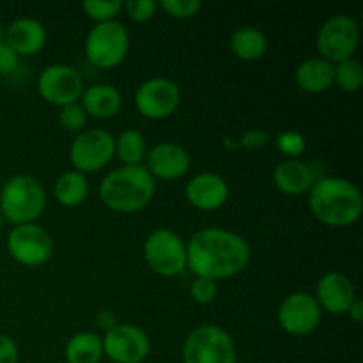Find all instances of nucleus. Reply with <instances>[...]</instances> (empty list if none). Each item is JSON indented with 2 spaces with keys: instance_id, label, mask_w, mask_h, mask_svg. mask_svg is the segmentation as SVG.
I'll return each instance as SVG.
<instances>
[{
  "instance_id": "nucleus-1",
  "label": "nucleus",
  "mask_w": 363,
  "mask_h": 363,
  "mask_svg": "<svg viewBox=\"0 0 363 363\" xmlns=\"http://www.w3.org/2000/svg\"><path fill=\"white\" fill-rule=\"evenodd\" d=\"M252 250L248 241L223 227L199 229L186 241V269L209 280H229L248 268Z\"/></svg>"
},
{
  "instance_id": "nucleus-2",
  "label": "nucleus",
  "mask_w": 363,
  "mask_h": 363,
  "mask_svg": "<svg viewBox=\"0 0 363 363\" xmlns=\"http://www.w3.org/2000/svg\"><path fill=\"white\" fill-rule=\"evenodd\" d=\"M308 209L323 225L337 229L350 227L362 216V191L344 177H318L308 191Z\"/></svg>"
},
{
  "instance_id": "nucleus-3",
  "label": "nucleus",
  "mask_w": 363,
  "mask_h": 363,
  "mask_svg": "<svg viewBox=\"0 0 363 363\" xmlns=\"http://www.w3.org/2000/svg\"><path fill=\"white\" fill-rule=\"evenodd\" d=\"M99 201L113 213L133 215L152 202L156 179L144 165H123L106 174L99 183Z\"/></svg>"
},
{
  "instance_id": "nucleus-4",
  "label": "nucleus",
  "mask_w": 363,
  "mask_h": 363,
  "mask_svg": "<svg viewBox=\"0 0 363 363\" xmlns=\"http://www.w3.org/2000/svg\"><path fill=\"white\" fill-rule=\"evenodd\" d=\"M46 190L43 183L27 174H16L0 186V213L11 225L35 223L45 213Z\"/></svg>"
},
{
  "instance_id": "nucleus-5",
  "label": "nucleus",
  "mask_w": 363,
  "mask_h": 363,
  "mask_svg": "<svg viewBox=\"0 0 363 363\" xmlns=\"http://www.w3.org/2000/svg\"><path fill=\"white\" fill-rule=\"evenodd\" d=\"M130 43V32L123 21L113 20L96 23L85 38V59L98 69H113L128 57Z\"/></svg>"
},
{
  "instance_id": "nucleus-6",
  "label": "nucleus",
  "mask_w": 363,
  "mask_h": 363,
  "mask_svg": "<svg viewBox=\"0 0 363 363\" xmlns=\"http://www.w3.org/2000/svg\"><path fill=\"white\" fill-rule=\"evenodd\" d=\"M183 363H238L236 342L222 326L201 325L184 339Z\"/></svg>"
},
{
  "instance_id": "nucleus-7",
  "label": "nucleus",
  "mask_w": 363,
  "mask_h": 363,
  "mask_svg": "<svg viewBox=\"0 0 363 363\" xmlns=\"http://www.w3.org/2000/svg\"><path fill=\"white\" fill-rule=\"evenodd\" d=\"M360 46V25L350 14H333L326 18L315 35L319 57L333 66L347 59H354Z\"/></svg>"
},
{
  "instance_id": "nucleus-8",
  "label": "nucleus",
  "mask_w": 363,
  "mask_h": 363,
  "mask_svg": "<svg viewBox=\"0 0 363 363\" xmlns=\"http://www.w3.org/2000/svg\"><path fill=\"white\" fill-rule=\"evenodd\" d=\"M144 259L147 268L158 277H179L186 269V241L172 229L152 230L144 241Z\"/></svg>"
},
{
  "instance_id": "nucleus-9",
  "label": "nucleus",
  "mask_w": 363,
  "mask_h": 363,
  "mask_svg": "<svg viewBox=\"0 0 363 363\" xmlns=\"http://www.w3.org/2000/svg\"><path fill=\"white\" fill-rule=\"evenodd\" d=\"M113 158V135L103 128H85L82 133L74 135L69 145V162L73 170L84 176L101 172Z\"/></svg>"
},
{
  "instance_id": "nucleus-10",
  "label": "nucleus",
  "mask_w": 363,
  "mask_h": 363,
  "mask_svg": "<svg viewBox=\"0 0 363 363\" xmlns=\"http://www.w3.org/2000/svg\"><path fill=\"white\" fill-rule=\"evenodd\" d=\"M7 252L23 268H39L52 259L53 238L39 223L14 225L7 234Z\"/></svg>"
},
{
  "instance_id": "nucleus-11",
  "label": "nucleus",
  "mask_w": 363,
  "mask_h": 363,
  "mask_svg": "<svg viewBox=\"0 0 363 363\" xmlns=\"http://www.w3.org/2000/svg\"><path fill=\"white\" fill-rule=\"evenodd\" d=\"M133 99L137 112L145 119H169L181 105V89L172 78L152 77L138 85Z\"/></svg>"
},
{
  "instance_id": "nucleus-12",
  "label": "nucleus",
  "mask_w": 363,
  "mask_h": 363,
  "mask_svg": "<svg viewBox=\"0 0 363 363\" xmlns=\"http://www.w3.org/2000/svg\"><path fill=\"white\" fill-rule=\"evenodd\" d=\"M277 321L287 335L307 337L321 325L323 311L314 294L296 291L282 298L277 308Z\"/></svg>"
},
{
  "instance_id": "nucleus-13",
  "label": "nucleus",
  "mask_w": 363,
  "mask_h": 363,
  "mask_svg": "<svg viewBox=\"0 0 363 363\" xmlns=\"http://www.w3.org/2000/svg\"><path fill=\"white\" fill-rule=\"evenodd\" d=\"M85 91L80 71L67 64L46 66L38 77V92L48 105L62 108L80 101Z\"/></svg>"
},
{
  "instance_id": "nucleus-14",
  "label": "nucleus",
  "mask_w": 363,
  "mask_h": 363,
  "mask_svg": "<svg viewBox=\"0 0 363 363\" xmlns=\"http://www.w3.org/2000/svg\"><path fill=\"white\" fill-rule=\"evenodd\" d=\"M103 351L112 363H142L151 353L149 335L137 325L119 323L103 333Z\"/></svg>"
},
{
  "instance_id": "nucleus-15",
  "label": "nucleus",
  "mask_w": 363,
  "mask_h": 363,
  "mask_svg": "<svg viewBox=\"0 0 363 363\" xmlns=\"http://www.w3.org/2000/svg\"><path fill=\"white\" fill-rule=\"evenodd\" d=\"M144 167L155 179L177 181L191 169V156L176 142H160L149 147Z\"/></svg>"
},
{
  "instance_id": "nucleus-16",
  "label": "nucleus",
  "mask_w": 363,
  "mask_h": 363,
  "mask_svg": "<svg viewBox=\"0 0 363 363\" xmlns=\"http://www.w3.org/2000/svg\"><path fill=\"white\" fill-rule=\"evenodd\" d=\"M230 195L225 177L216 172H199L184 186V197L199 211H218L227 204Z\"/></svg>"
},
{
  "instance_id": "nucleus-17",
  "label": "nucleus",
  "mask_w": 363,
  "mask_h": 363,
  "mask_svg": "<svg viewBox=\"0 0 363 363\" xmlns=\"http://www.w3.org/2000/svg\"><path fill=\"white\" fill-rule=\"evenodd\" d=\"M314 298L323 312H328L332 315H344L347 314L358 296L350 277L340 272H328L318 280Z\"/></svg>"
},
{
  "instance_id": "nucleus-18",
  "label": "nucleus",
  "mask_w": 363,
  "mask_h": 363,
  "mask_svg": "<svg viewBox=\"0 0 363 363\" xmlns=\"http://www.w3.org/2000/svg\"><path fill=\"white\" fill-rule=\"evenodd\" d=\"M48 32L46 27L35 18H18L6 27L4 43L16 53L18 57L38 55L46 45Z\"/></svg>"
},
{
  "instance_id": "nucleus-19",
  "label": "nucleus",
  "mask_w": 363,
  "mask_h": 363,
  "mask_svg": "<svg viewBox=\"0 0 363 363\" xmlns=\"http://www.w3.org/2000/svg\"><path fill=\"white\" fill-rule=\"evenodd\" d=\"M273 184L279 191L289 197H300L311 191L312 184L315 183V172L308 163L301 160H284L275 165L272 174Z\"/></svg>"
},
{
  "instance_id": "nucleus-20",
  "label": "nucleus",
  "mask_w": 363,
  "mask_h": 363,
  "mask_svg": "<svg viewBox=\"0 0 363 363\" xmlns=\"http://www.w3.org/2000/svg\"><path fill=\"white\" fill-rule=\"evenodd\" d=\"M78 103L87 113V117L112 119L123 108V96L116 85L94 84L85 89Z\"/></svg>"
},
{
  "instance_id": "nucleus-21",
  "label": "nucleus",
  "mask_w": 363,
  "mask_h": 363,
  "mask_svg": "<svg viewBox=\"0 0 363 363\" xmlns=\"http://www.w3.org/2000/svg\"><path fill=\"white\" fill-rule=\"evenodd\" d=\"M335 66L321 57H311L298 64L294 71V82L298 89L307 94H321L333 87Z\"/></svg>"
},
{
  "instance_id": "nucleus-22",
  "label": "nucleus",
  "mask_w": 363,
  "mask_h": 363,
  "mask_svg": "<svg viewBox=\"0 0 363 363\" xmlns=\"http://www.w3.org/2000/svg\"><path fill=\"white\" fill-rule=\"evenodd\" d=\"M230 52L243 62H255L268 52V38L264 32L252 25H243L230 34Z\"/></svg>"
},
{
  "instance_id": "nucleus-23",
  "label": "nucleus",
  "mask_w": 363,
  "mask_h": 363,
  "mask_svg": "<svg viewBox=\"0 0 363 363\" xmlns=\"http://www.w3.org/2000/svg\"><path fill=\"white\" fill-rule=\"evenodd\" d=\"M89 181L77 170H66L53 183V197L62 208H78L89 197Z\"/></svg>"
},
{
  "instance_id": "nucleus-24",
  "label": "nucleus",
  "mask_w": 363,
  "mask_h": 363,
  "mask_svg": "<svg viewBox=\"0 0 363 363\" xmlns=\"http://www.w3.org/2000/svg\"><path fill=\"white\" fill-rule=\"evenodd\" d=\"M66 363H99L105 357L101 335L94 332H78L64 346Z\"/></svg>"
},
{
  "instance_id": "nucleus-25",
  "label": "nucleus",
  "mask_w": 363,
  "mask_h": 363,
  "mask_svg": "<svg viewBox=\"0 0 363 363\" xmlns=\"http://www.w3.org/2000/svg\"><path fill=\"white\" fill-rule=\"evenodd\" d=\"M147 151V140L138 130L128 128L113 137V155L123 165H144Z\"/></svg>"
},
{
  "instance_id": "nucleus-26",
  "label": "nucleus",
  "mask_w": 363,
  "mask_h": 363,
  "mask_svg": "<svg viewBox=\"0 0 363 363\" xmlns=\"http://www.w3.org/2000/svg\"><path fill=\"white\" fill-rule=\"evenodd\" d=\"M363 84V67L360 60L347 59L344 62L335 64V71H333V85L344 92H358Z\"/></svg>"
},
{
  "instance_id": "nucleus-27",
  "label": "nucleus",
  "mask_w": 363,
  "mask_h": 363,
  "mask_svg": "<svg viewBox=\"0 0 363 363\" xmlns=\"http://www.w3.org/2000/svg\"><path fill=\"white\" fill-rule=\"evenodd\" d=\"M82 9L89 20L106 23L117 20V16L123 13V0H85Z\"/></svg>"
},
{
  "instance_id": "nucleus-28",
  "label": "nucleus",
  "mask_w": 363,
  "mask_h": 363,
  "mask_svg": "<svg viewBox=\"0 0 363 363\" xmlns=\"http://www.w3.org/2000/svg\"><path fill=\"white\" fill-rule=\"evenodd\" d=\"M275 145L284 156H287V160H300V156L307 151V140L294 130L280 131L275 138Z\"/></svg>"
},
{
  "instance_id": "nucleus-29",
  "label": "nucleus",
  "mask_w": 363,
  "mask_h": 363,
  "mask_svg": "<svg viewBox=\"0 0 363 363\" xmlns=\"http://www.w3.org/2000/svg\"><path fill=\"white\" fill-rule=\"evenodd\" d=\"M158 9L165 11L174 20H190L202 9L201 0H160Z\"/></svg>"
},
{
  "instance_id": "nucleus-30",
  "label": "nucleus",
  "mask_w": 363,
  "mask_h": 363,
  "mask_svg": "<svg viewBox=\"0 0 363 363\" xmlns=\"http://www.w3.org/2000/svg\"><path fill=\"white\" fill-rule=\"evenodd\" d=\"M87 113L84 112L80 103H73V105L59 108V124L67 133H82L85 130V126H87Z\"/></svg>"
},
{
  "instance_id": "nucleus-31",
  "label": "nucleus",
  "mask_w": 363,
  "mask_h": 363,
  "mask_svg": "<svg viewBox=\"0 0 363 363\" xmlns=\"http://www.w3.org/2000/svg\"><path fill=\"white\" fill-rule=\"evenodd\" d=\"M123 11L135 23H145L156 16L158 2L155 0H126L123 2Z\"/></svg>"
},
{
  "instance_id": "nucleus-32",
  "label": "nucleus",
  "mask_w": 363,
  "mask_h": 363,
  "mask_svg": "<svg viewBox=\"0 0 363 363\" xmlns=\"http://www.w3.org/2000/svg\"><path fill=\"white\" fill-rule=\"evenodd\" d=\"M190 296L197 305H211L218 296V284L215 280L195 277L190 286Z\"/></svg>"
},
{
  "instance_id": "nucleus-33",
  "label": "nucleus",
  "mask_w": 363,
  "mask_h": 363,
  "mask_svg": "<svg viewBox=\"0 0 363 363\" xmlns=\"http://www.w3.org/2000/svg\"><path fill=\"white\" fill-rule=\"evenodd\" d=\"M240 142V149H247V151H255V149L264 147L269 142L268 131L261 130V128H252L241 133V137L238 138Z\"/></svg>"
},
{
  "instance_id": "nucleus-34",
  "label": "nucleus",
  "mask_w": 363,
  "mask_h": 363,
  "mask_svg": "<svg viewBox=\"0 0 363 363\" xmlns=\"http://www.w3.org/2000/svg\"><path fill=\"white\" fill-rule=\"evenodd\" d=\"M20 66V57L6 45L0 43V77H9Z\"/></svg>"
},
{
  "instance_id": "nucleus-35",
  "label": "nucleus",
  "mask_w": 363,
  "mask_h": 363,
  "mask_svg": "<svg viewBox=\"0 0 363 363\" xmlns=\"http://www.w3.org/2000/svg\"><path fill=\"white\" fill-rule=\"evenodd\" d=\"M18 360H20L18 344L9 335L0 333V363H18Z\"/></svg>"
},
{
  "instance_id": "nucleus-36",
  "label": "nucleus",
  "mask_w": 363,
  "mask_h": 363,
  "mask_svg": "<svg viewBox=\"0 0 363 363\" xmlns=\"http://www.w3.org/2000/svg\"><path fill=\"white\" fill-rule=\"evenodd\" d=\"M94 323L103 333L110 332V330L116 328V326L119 325V321H117V315L113 314L112 311H108V308H103V311H99L98 315H96Z\"/></svg>"
},
{
  "instance_id": "nucleus-37",
  "label": "nucleus",
  "mask_w": 363,
  "mask_h": 363,
  "mask_svg": "<svg viewBox=\"0 0 363 363\" xmlns=\"http://www.w3.org/2000/svg\"><path fill=\"white\" fill-rule=\"evenodd\" d=\"M347 315H350V319L354 323V325H362L363 323V303H362L360 298H357V300L353 301V305H351L350 311H347Z\"/></svg>"
},
{
  "instance_id": "nucleus-38",
  "label": "nucleus",
  "mask_w": 363,
  "mask_h": 363,
  "mask_svg": "<svg viewBox=\"0 0 363 363\" xmlns=\"http://www.w3.org/2000/svg\"><path fill=\"white\" fill-rule=\"evenodd\" d=\"M223 147H225L227 151L236 152L238 149H240V142H238L236 137H225L223 138Z\"/></svg>"
},
{
  "instance_id": "nucleus-39",
  "label": "nucleus",
  "mask_w": 363,
  "mask_h": 363,
  "mask_svg": "<svg viewBox=\"0 0 363 363\" xmlns=\"http://www.w3.org/2000/svg\"><path fill=\"white\" fill-rule=\"evenodd\" d=\"M4 34H6V27L0 23V43H4Z\"/></svg>"
},
{
  "instance_id": "nucleus-40",
  "label": "nucleus",
  "mask_w": 363,
  "mask_h": 363,
  "mask_svg": "<svg viewBox=\"0 0 363 363\" xmlns=\"http://www.w3.org/2000/svg\"><path fill=\"white\" fill-rule=\"evenodd\" d=\"M4 223H6V220H4V216H2V213H0V230H2V227H4Z\"/></svg>"
},
{
  "instance_id": "nucleus-41",
  "label": "nucleus",
  "mask_w": 363,
  "mask_h": 363,
  "mask_svg": "<svg viewBox=\"0 0 363 363\" xmlns=\"http://www.w3.org/2000/svg\"><path fill=\"white\" fill-rule=\"evenodd\" d=\"M2 183H4V181H2V174H0V186H2Z\"/></svg>"
},
{
  "instance_id": "nucleus-42",
  "label": "nucleus",
  "mask_w": 363,
  "mask_h": 363,
  "mask_svg": "<svg viewBox=\"0 0 363 363\" xmlns=\"http://www.w3.org/2000/svg\"><path fill=\"white\" fill-rule=\"evenodd\" d=\"M110 363H112V362H110Z\"/></svg>"
}]
</instances>
